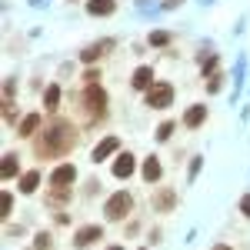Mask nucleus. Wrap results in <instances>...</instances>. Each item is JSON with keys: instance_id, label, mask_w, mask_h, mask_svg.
Returning <instances> with one entry per match:
<instances>
[{"instance_id": "nucleus-27", "label": "nucleus", "mask_w": 250, "mask_h": 250, "mask_svg": "<svg viewBox=\"0 0 250 250\" xmlns=\"http://www.w3.org/2000/svg\"><path fill=\"white\" fill-rule=\"evenodd\" d=\"M240 213L250 220V193H247V197H240Z\"/></svg>"}, {"instance_id": "nucleus-19", "label": "nucleus", "mask_w": 250, "mask_h": 250, "mask_svg": "<svg viewBox=\"0 0 250 250\" xmlns=\"http://www.w3.org/2000/svg\"><path fill=\"white\" fill-rule=\"evenodd\" d=\"M150 43H154V47H167V43H170V34H167V30H154V34H150Z\"/></svg>"}, {"instance_id": "nucleus-4", "label": "nucleus", "mask_w": 250, "mask_h": 250, "mask_svg": "<svg viewBox=\"0 0 250 250\" xmlns=\"http://www.w3.org/2000/svg\"><path fill=\"white\" fill-rule=\"evenodd\" d=\"M173 104V87L170 83H164V80H157L154 87L147 90V107H154V110H167Z\"/></svg>"}, {"instance_id": "nucleus-7", "label": "nucleus", "mask_w": 250, "mask_h": 250, "mask_svg": "<svg viewBox=\"0 0 250 250\" xmlns=\"http://www.w3.org/2000/svg\"><path fill=\"white\" fill-rule=\"evenodd\" d=\"M173 207H177V193H173L170 187H160V190L154 193V210L157 213H170Z\"/></svg>"}, {"instance_id": "nucleus-17", "label": "nucleus", "mask_w": 250, "mask_h": 250, "mask_svg": "<svg viewBox=\"0 0 250 250\" xmlns=\"http://www.w3.org/2000/svg\"><path fill=\"white\" fill-rule=\"evenodd\" d=\"M20 167H17V154H7L3 157V167H0V177L3 180H10V177H17Z\"/></svg>"}, {"instance_id": "nucleus-15", "label": "nucleus", "mask_w": 250, "mask_h": 250, "mask_svg": "<svg viewBox=\"0 0 250 250\" xmlns=\"http://www.w3.org/2000/svg\"><path fill=\"white\" fill-rule=\"evenodd\" d=\"M160 173H164L160 160H157V157H147V160H144V180L154 184V180H160Z\"/></svg>"}, {"instance_id": "nucleus-29", "label": "nucleus", "mask_w": 250, "mask_h": 250, "mask_svg": "<svg viewBox=\"0 0 250 250\" xmlns=\"http://www.w3.org/2000/svg\"><path fill=\"white\" fill-rule=\"evenodd\" d=\"M213 250H233V247H227V244H217V247H213Z\"/></svg>"}, {"instance_id": "nucleus-18", "label": "nucleus", "mask_w": 250, "mask_h": 250, "mask_svg": "<svg viewBox=\"0 0 250 250\" xmlns=\"http://www.w3.org/2000/svg\"><path fill=\"white\" fill-rule=\"evenodd\" d=\"M57 104H60V87L50 83V87L43 90V107H47V110H57Z\"/></svg>"}, {"instance_id": "nucleus-25", "label": "nucleus", "mask_w": 250, "mask_h": 250, "mask_svg": "<svg viewBox=\"0 0 250 250\" xmlns=\"http://www.w3.org/2000/svg\"><path fill=\"white\" fill-rule=\"evenodd\" d=\"M170 134H173V124H170V120L157 127V140H170Z\"/></svg>"}, {"instance_id": "nucleus-10", "label": "nucleus", "mask_w": 250, "mask_h": 250, "mask_svg": "<svg viewBox=\"0 0 250 250\" xmlns=\"http://www.w3.org/2000/svg\"><path fill=\"white\" fill-rule=\"evenodd\" d=\"M110 47H114V40H100V43H90V47L80 54V60H83V63H97V60L104 57Z\"/></svg>"}, {"instance_id": "nucleus-21", "label": "nucleus", "mask_w": 250, "mask_h": 250, "mask_svg": "<svg viewBox=\"0 0 250 250\" xmlns=\"http://www.w3.org/2000/svg\"><path fill=\"white\" fill-rule=\"evenodd\" d=\"M50 240H54L50 233H47V230H40L37 237H34V247H37V250H50Z\"/></svg>"}, {"instance_id": "nucleus-12", "label": "nucleus", "mask_w": 250, "mask_h": 250, "mask_svg": "<svg viewBox=\"0 0 250 250\" xmlns=\"http://www.w3.org/2000/svg\"><path fill=\"white\" fill-rule=\"evenodd\" d=\"M204 120H207V107H204V104H193V107H187V114H184V127L197 130Z\"/></svg>"}, {"instance_id": "nucleus-13", "label": "nucleus", "mask_w": 250, "mask_h": 250, "mask_svg": "<svg viewBox=\"0 0 250 250\" xmlns=\"http://www.w3.org/2000/svg\"><path fill=\"white\" fill-rule=\"evenodd\" d=\"M40 124H43V117H40V114H27V117L17 124V134H20V137H34V134L40 130Z\"/></svg>"}, {"instance_id": "nucleus-16", "label": "nucleus", "mask_w": 250, "mask_h": 250, "mask_svg": "<svg viewBox=\"0 0 250 250\" xmlns=\"http://www.w3.org/2000/svg\"><path fill=\"white\" fill-rule=\"evenodd\" d=\"M37 184H40V170L20 173V193H34V190H37Z\"/></svg>"}, {"instance_id": "nucleus-6", "label": "nucleus", "mask_w": 250, "mask_h": 250, "mask_svg": "<svg viewBox=\"0 0 250 250\" xmlns=\"http://www.w3.org/2000/svg\"><path fill=\"white\" fill-rule=\"evenodd\" d=\"M77 180V167L74 164H60L57 170L50 173V187H70Z\"/></svg>"}, {"instance_id": "nucleus-14", "label": "nucleus", "mask_w": 250, "mask_h": 250, "mask_svg": "<svg viewBox=\"0 0 250 250\" xmlns=\"http://www.w3.org/2000/svg\"><path fill=\"white\" fill-rule=\"evenodd\" d=\"M117 3L114 0H90L87 3V14H94V17H107V14H114Z\"/></svg>"}, {"instance_id": "nucleus-1", "label": "nucleus", "mask_w": 250, "mask_h": 250, "mask_svg": "<svg viewBox=\"0 0 250 250\" xmlns=\"http://www.w3.org/2000/svg\"><path fill=\"white\" fill-rule=\"evenodd\" d=\"M74 144H77V130H74V124H67V120H57L47 134L37 140V157H63V154H70L74 150Z\"/></svg>"}, {"instance_id": "nucleus-22", "label": "nucleus", "mask_w": 250, "mask_h": 250, "mask_svg": "<svg viewBox=\"0 0 250 250\" xmlns=\"http://www.w3.org/2000/svg\"><path fill=\"white\" fill-rule=\"evenodd\" d=\"M10 210H14V197L3 190V197H0V217H10Z\"/></svg>"}, {"instance_id": "nucleus-2", "label": "nucleus", "mask_w": 250, "mask_h": 250, "mask_svg": "<svg viewBox=\"0 0 250 250\" xmlns=\"http://www.w3.org/2000/svg\"><path fill=\"white\" fill-rule=\"evenodd\" d=\"M130 210H134V197H130L127 190H117L114 197H107V204H104L107 220H124Z\"/></svg>"}, {"instance_id": "nucleus-9", "label": "nucleus", "mask_w": 250, "mask_h": 250, "mask_svg": "<svg viewBox=\"0 0 250 250\" xmlns=\"http://www.w3.org/2000/svg\"><path fill=\"white\" fill-rule=\"evenodd\" d=\"M117 150H120V140H117V137H104V140H100V144L94 147V164L107 160V157L117 154Z\"/></svg>"}, {"instance_id": "nucleus-28", "label": "nucleus", "mask_w": 250, "mask_h": 250, "mask_svg": "<svg viewBox=\"0 0 250 250\" xmlns=\"http://www.w3.org/2000/svg\"><path fill=\"white\" fill-rule=\"evenodd\" d=\"M200 173V157H193V164H190V180Z\"/></svg>"}, {"instance_id": "nucleus-8", "label": "nucleus", "mask_w": 250, "mask_h": 250, "mask_svg": "<svg viewBox=\"0 0 250 250\" xmlns=\"http://www.w3.org/2000/svg\"><path fill=\"white\" fill-rule=\"evenodd\" d=\"M137 170V160H134V154L127 150V154H117V160H114V177H130V173Z\"/></svg>"}, {"instance_id": "nucleus-11", "label": "nucleus", "mask_w": 250, "mask_h": 250, "mask_svg": "<svg viewBox=\"0 0 250 250\" xmlns=\"http://www.w3.org/2000/svg\"><path fill=\"white\" fill-rule=\"evenodd\" d=\"M130 83H134V90H150V87L157 83L154 80V67H137Z\"/></svg>"}, {"instance_id": "nucleus-30", "label": "nucleus", "mask_w": 250, "mask_h": 250, "mask_svg": "<svg viewBox=\"0 0 250 250\" xmlns=\"http://www.w3.org/2000/svg\"><path fill=\"white\" fill-rule=\"evenodd\" d=\"M110 250H124V247H110Z\"/></svg>"}, {"instance_id": "nucleus-23", "label": "nucleus", "mask_w": 250, "mask_h": 250, "mask_svg": "<svg viewBox=\"0 0 250 250\" xmlns=\"http://www.w3.org/2000/svg\"><path fill=\"white\" fill-rule=\"evenodd\" d=\"M200 67H204V74H207V70H217V54H204V57H200Z\"/></svg>"}, {"instance_id": "nucleus-5", "label": "nucleus", "mask_w": 250, "mask_h": 250, "mask_svg": "<svg viewBox=\"0 0 250 250\" xmlns=\"http://www.w3.org/2000/svg\"><path fill=\"white\" fill-rule=\"evenodd\" d=\"M97 240H104V227H100V224L80 227V230L74 233V244H77L80 250H83V247H90V244H97Z\"/></svg>"}, {"instance_id": "nucleus-24", "label": "nucleus", "mask_w": 250, "mask_h": 250, "mask_svg": "<svg viewBox=\"0 0 250 250\" xmlns=\"http://www.w3.org/2000/svg\"><path fill=\"white\" fill-rule=\"evenodd\" d=\"M220 83H224V74H217V70H213L210 77H207V90H210V94H217V90H220Z\"/></svg>"}, {"instance_id": "nucleus-3", "label": "nucleus", "mask_w": 250, "mask_h": 250, "mask_svg": "<svg viewBox=\"0 0 250 250\" xmlns=\"http://www.w3.org/2000/svg\"><path fill=\"white\" fill-rule=\"evenodd\" d=\"M83 104H87V110H90V120H104V114H107V94L100 90V83H87Z\"/></svg>"}, {"instance_id": "nucleus-26", "label": "nucleus", "mask_w": 250, "mask_h": 250, "mask_svg": "<svg viewBox=\"0 0 250 250\" xmlns=\"http://www.w3.org/2000/svg\"><path fill=\"white\" fill-rule=\"evenodd\" d=\"M97 80H100V70H94V67H90V70L83 74V83H97Z\"/></svg>"}, {"instance_id": "nucleus-20", "label": "nucleus", "mask_w": 250, "mask_h": 250, "mask_svg": "<svg viewBox=\"0 0 250 250\" xmlns=\"http://www.w3.org/2000/svg\"><path fill=\"white\" fill-rule=\"evenodd\" d=\"M67 197H70V187H54L50 190V204H63Z\"/></svg>"}]
</instances>
